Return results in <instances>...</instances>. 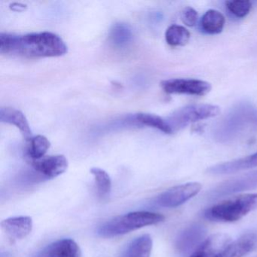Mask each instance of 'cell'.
<instances>
[{"mask_svg": "<svg viewBox=\"0 0 257 257\" xmlns=\"http://www.w3.org/2000/svg\"><path fill=\"white\" fill-rule=\"evenodd\" d=\"M36 257H82V252L74 240L64 238L48 245Z\"/></svg>", "mask_w": 257, "mask_h": 257, "instance_id": "12", "label": "cell"}, {"mask_svg": "<svg viewBox=\"0 0 257 257\" xmlns=\"http://www.w3.org/2000/svg\"><path fill=\"white\" fill-rule=\"evenodd\" d=\"M190 40V33L184 27L171 25L165 32V40L171 46H186Z\"/></svg>", "mask_w": 257, "mask_h": 257, "instance_id": "21", "label": "cell"}, {"mask_svg": "<svg viewBox=\"0 0 257 257\" xmlns=\"http://www.w3.org/2000/svg\"><path fill=\"white\" fill-rule=\"evenodd\" d=\"M257 246V234L249 231L230 243L218 257H243Z\"/></svg>", "mask_w": 257, "mask_h": 257, "instance_id": "13", "label": "cell"}, {"mask_svg": "<svg viewBox=\"0 0 257 257\" xmlns=\"http://www.w3.org/2000/svg\"><path fill=\"white\" fill-rule=\"evenodd\" d=\"M257 124V109L249 103L236 105L219 123L214 136L219 142H228L238 138Z\"/></svg>", "mask_w": 257, "mask_h": 257, "instance_id": "2", "label": "cell"}, {"mask_svg": "<svg viewBox=\"0 0 257 257\" xmlns=\"http://www.w3.org/2000/svg\"><path fill=\"white\" fill-rule=\"evenodd\" d=\"M198 13L192 7H186L181 13V20L188 27H193L198 21Z\"/></svg>", "mask_w": 257, "mask_h": 257, "instance_id": "25", "label": "cell"}, {"mask_svg": "<svg viewBox=\"0 0 257 257\" xmlns=\"http://www.w3.org/2000/svg\"><path fill=\"white\" fill-rule=\"evenodd\" d=\"M30 165L39 175L53 179L64 174L68 168V161L62 155L47 156L38 160H30Z\"/></svg>", "mask_w": 257, "mask_h": 257, "instance_id": "8", "label": "cell"}, {"mask_svg": "<svg viewBox=\"0 0 257 257\" xmlns=\"http://www.w3.org/2000/svg\"><path fill=\"white\" fill-rule=\"evenodd\" d=\"M153 249V239L150 234H144L132 240L121 257H150Z\"/></svg>", "mask_w": 257, "mask_h": 257, "instance_id": "17", "label": "cell"}, {"mask_svg": "<svg viewBox=\"0 0 257 257\" xmlns=\"http://www.w3.org/2000/svg\"><path fill=\"white\" fill-rule=\"evenodd\" d=\"M3 231L11 241L22 240L33 229V219L30 216H17L4 219L1 222Z\"/></svg>", "mask_w": 257, "mask_h": 257, "instance_id": "11", "label": "cell"}, {"mask_svg": "<svg viewBox=\"0 0 257 257\" xmlns=\"http://www.w3.org/2000/svg\"><path fill=\"white\" fill-rule=\"evenodd\" d=\"M90 172L94 176L99 196L102 198L107 197L112 188V182L109 174L104 170L99 168H92Z\"/></svg>", "mask_w": 257, "mask_h": 257, "instance_id": "23", "label": "cell"}, {"mask_svg": "<svg viewBox=\"0 0 257 257\" xmlns=\"http://www.w3.org/2000/svg\"><path fill=\"white\" fill-rule=\"evenodd\" d=\"M206 230L203 225H193L186 228L177 240V248L180 252L187 253L204 241Z\"/></svg>", "mask_w": 257, "mask_h": 257, "instance_id": "15", "label": "cell"}, {"mask_svg": "<svg viewBox=\"0 0 257 257\" xmlns=\"http://www.w3.org/2000/svg\"><path fill=\"white\" fill-rule=\"evenodd\" d=\"M257 189V170L227 180L213 191L215 198Z\"/></svg>", "mask_w": 257, "mask_h": 257, "instance_id": "9", "label": "cell"}, {"mask_svg": "<svg viewBox=\"0 0 257 257\" xmlns=\"http://www.w3.org/2000/svg\"><path fill=\"white\" fill-rule=\"evenodd\" d=\"M225 17L222 13L216 10H210L206 12L201 18V28L207 34H219L223 30Z\"/></svg>", "mask_w": 257, "mask_h": 257, "instance_id": "18", "label": "cell"}, {"mask_svg": "<svg viewBox=\"0 0 257 257\" xmlns=\"http://www.w3.org/2000/svg\"><path fill=\"white\" fill-rule=\"evenodd\" d=\"M0 121L13 124L19 129L26 141L32 138V132L25 114L14 108L2 107L0 109Z\"/></svg>", "mask_w": 257, "mask_h": 257, "instance_id": "16", "label": "cell"}, {"mask_svg": "<svg viewBox=\"0 0 257 257\" xmlns=\"http://www.w3.org/2000/svg\"><path fill=\"white\" fill-rule=\"evenodd\" d=\"M225 7L233 16L237 18H243L247 16L252 8V4L246 0L227 1Z\"/></svg>", "mask_w": 257, "mask_h": 257, "instance_id": "24", "label": "cell"}, {"mask_svg": "<svg viewBox=\"0 0 257 257\" xmlns=\"http://www.w3.org/2000/svg\"><path fill=\"white\" fill-rule=\"evenodd\" d=\"M135 119L144 125L154 127L164 133H173L172 129L170 127L167 120L164 119L159 115L149 113H138L135 115Z\"/></svg>", "mask_w": 257, "mask_h": 257, "instance_id": "22", "label": "cell"}, {"mask_svg": "<svg viewBox=\"0 0 257 257\" xmlns=\"http://www.w3.org/2000/svg\"><path fill=\"white\" fill-rule=\"evenodd\" d=\"M162 89L167 94H188L192 96L206 95L212 87L209 82L195 79H171L161 82Z\"/></svg>", "mask_w": 257, "mask_h": 257, "instance_id": "7", "label": "cell"}, {"mask_svg": "<svg viewBox=\"0 0 257 257\" xmlns=\"http://www.w3.org/2000/svg\"><path fill=\"white\" fill-rule=\"evenodd\" d=\"M202 185L197 182L185 183L170 188L157 198V204L162 207L174 208L179 207L195 197L201 190Z\"/></svg>", "mask_w": 257, "mask_h": 257, "instance_id": "6", "label": "cell"}, {"mask_svg": "<svg viewBox=\"0 0 257 257\" xmlns=\"http://www.w3.org/2000/svg\"><path fill=\"white\" fill-rule=\"evenodd\" d=\"M109 39L115 47L122 49L132 43L133 32L131 27L127 24L116 23L109 31Z\"/></svg>", "mask_w": 257, "mask_h": 257, "instance_id": "19", "label": "cell"}, {"mask_svg": "<svg viewBox=\"0 0 257 257\" xmlns=\"http://www.w3.org/2000/svg\"><path fill=\"white\" fill-rule=\"evenodd\" d=\"M165 219V216L160 213L149 211L131 212L102 224L97 228V234L101 237L111 238L127 234L143 227L156 225L164 222Z\"/></svg>", "mask_w": 257, "mask_h": 257, "instance_id": "3", "label": "cell"}, {"mask_svg": "<svg viewBox=\"0 0 257 257\" xmlns=\"http://www.w3.org/2000/svg\"><path fill=\"white\" fill-rule=\"evenodd\" d=\"M51 144L47 138L43 135L32 137L28 141L27 147V156L29 160H38L44 157L48 150L50 148Z\"/></svg>", "mask_w": 257, "mask_h": 257, "instance_id": "20", "label": "cell"}, {"mask_svg": "<svg viewBox=\"0 0 257 257\" xmlns=\"http://www.w3.org/2000/svg\"><path fill=\"white\" fill-rule=\"evenodd\" d=\"M10 8H11L12 10L16 12H22L24 11L25 9L27 8L26 5H24V4H13L11 6H10Z\"/></svg>", "mask_w": 257, "mask_h": 257, "instance_id": "26", "label": "cell"}, {"mask_svg": "<svg viewBox=\"0 0 257 257\" xmlns=\"http://www.w3.org/2000/svg\"><path fill=\"white\" fill-rule=\"evenodd\" d=\"M219 106L212 104H193L185 106L171 114L168 118L172 132H177L189 124L213 118L219 114Z\"/></svg>", "mask_w": 257, "mask_h": 257, "instance_id": "5", "label": "cell"}, {"mask_svg": "<svg viewBox=\"0 0 257 257\" xmlns=\"http://www.w3.org/2000/svg\"><path fill=\"white\" fill-rule=\"evenodd\" d=\"M257 167V152L241 159L230 162H224L210 167L207 169V173L213 175L234 174L244 170L251 169Z\"/></svg>", "mask_w": 257, "mask_h": 257, "instance_id": "14", "label": "cell"}, {"mask_svg": "<svg viewBox=\"0 0 257 257\" xmlns=\"http://www.w3.org/2000/svg\"><path fill=\"white\" fill-rule=\"evenodd\" d=\"M231 241L228 234L216 233L206 238L190 257H218Z\"/></svg>", "mask_w": 257, "mask_h": 257, "instance_id": "10", "label": "cell"}, {"mask_svg": "<svg viewBox=\"0 0 257 257\" xmlns=\"http://www.w3.org/2000/svg\"><path fill=\"white\" fill-rule=\"evenodd\" d=\"M257 208V193L235 195L214 204L204 211V216L210 221L234 222Z\"/></svg>", "mask_w": 257, "mask_h": 257, "instance_id": "4", "label": "cell"}, {"mask_svg": "<svg viewBox=\"0 0 257 257\" xmlns=\"http://www.w3.org/2000/svg\"><path fill=\"white\" fill-rule=\"evenodd\" d=\"M67 46L59 36L50 32L25 35L0 34V53L28 58H53L65 55Z\"/></svg>", "mask_w": 257, "mask_h": 257, "instance_id": "1", "label": "cell"}]
</instances>
